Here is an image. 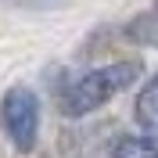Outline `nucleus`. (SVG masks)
<instances>
[{"label": "nucleus", "mask_w": 158, "mask_h": 158, "mask_svg": "<svg viewBox=\"0 0 158 158\" xmlns=\"http://www.w3.org/2000/svg\"><path fill=\"white\" fill-rule=\"evenodd\" d=\"M11 4H18V7H36V11H47V7H58L61 0H11Z\"/></svg>", "instance_id": "obj_5"}, {"label": "nucleus", "mask_w": 158, "mask_h": 158, "mask_svg": "<svg viewBox=\"0 0 158 158\" xmlns=\"http://www.w3.org/2000/svg\"><path fill=\"white\" fill-rule=\"evenodd\" d=\"M111 158H158V148L148 137H126V140H118Z\"/></svg>", "instance_id": "obj_4"}, {"label": "nucleus", "mask_w": 158, "mask_h": 158, "mask_svg": "<svg viewBox=\"0 0 158 158\" xmlns=\"http://www.w3.org/2000/svg\"><path fill=\"white\" fill-rule=\"evenodd\" d=\"M140 76L137 61H118V65H104V69H94L86 76H79L69 83V90L61 94V111L65 115H86V111H97L101 104H108L118 90H126L133 79Z\"/></svg>", "instance_id": "obj_1"}, {"label": "nucleus", "mask_w": 158, "mask_h": 158, "mask_svg": "<svg viewBox=\"0 0 158 158\" xmlns=\"http://www.w3.org/2000/svg\"><path fill=\"white\" fill-rule=\"evenodd\" d=\"M137 122L148 137H158V76L140 90V97H137Z\"/></svg>", "instance_id": "obj_3"}, {"label": "nucleus", "mask_w": 158, "mask_h": 158, "mask_svg": "<svg viewBox=\"0 0 158 158\" xmlns=\"http://www.w3.org/2000/svg\"><path fill=\"white\" fill-rule=\"evenodd\" d=\"M0 126L18 151H32L40 133V101L29 86H11L0 101Z\"/></svg>", "instance_id": "obj_2"}]
</instances>
